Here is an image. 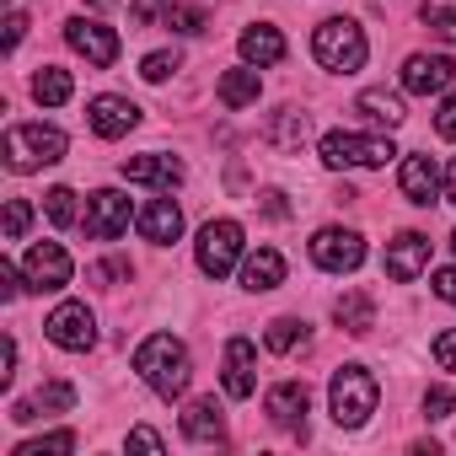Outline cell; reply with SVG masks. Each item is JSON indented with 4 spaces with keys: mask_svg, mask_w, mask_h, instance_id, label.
<instances>
[{
    "mask_svg": "<svg viewBox=\"0 0 456 456\" xmlns=\"http://www.w3.org/2000/svg\"><path fill=\"white\" fill-rule=\"evenodd\" d=\"M134 370H140V381L156 392V397H183L188 392V376H193V365H188V349H183V338H172V333H151L140 349H134Z\"/></svg>",
    "mask_w": 456,
    "mask_h": 456,
    "instance_id": "6da1fadb",
    "label": "cell"
},
{
    "mask_svg": "<svg viewBox=\"0 0 456 456\" xmlns=\"http://www.w3.org/2000/svg\"><path fill=\"white\" fill-rule=\"evenodd\" d=\"M376 397H381V387H376V376H370L365 365H338V370H333L328 403H333L338 429H360V424L376 413Z\"/></svg>",
    "mask_w": 456,
    "mask_h": 456,
    "instance_id": "7a4b0ae2",
    "label": "cell"
},
{
    "mask_svg": "<svg viewBox=\"0 0 456 456\" xmlns=\"http://www.w3.org/2000/svg\"><path fill=\"white\" fill-rule=\"evenodd\" d=\"M312 54H317V65H322V70L349 76V70H360V65H365L370 44H365L360 22H349V17H328V22L312 33Z\"/></svg>",
    "mask_w": 456,
    "mask_h": 456,
    "instance_id": "3957f363",
    "label": "cell"
},
{
    "mask_svg": "<svg viewBox=\"0 0 456 456\" xmlns=\"http://www.w3.org/2000/svg\"><path fill=\"white\" fill-rule=\"evenodd\" d=\"M65 161V134L49 124H12L6 129V167L12 172H38Z\"/></svg>",
    "mask_w": 456,
    "mask_h": 456,
    "instance_id": "277c9868",
    "label": "cell"
},
{
    "mask_svg": "<svg viewBox=\"0 0 456 456\" xmlns=\"http://www.w3.org/2000/svg\"><path fill=\"white\" fill-rule=\"evenodd\" d=\"M392 156L397 151L381 134H349V129L322 134V167H387Z\"/></svg>",
    "mask_w": 456,
    "mask_h": 456,
    "instance_id": "5b68a950",
    "label": "cell"
},
{
    "mask_svg": "<svg viewBox=\"0 0 456 456\" xmlns=\"http://www.w3.org/2000/svg\"><path fill=\"white\" fill-rule=\"evenodd\" d=\"M242 258V225L237 220H209L199 232V269L209 280H225Z\"/></svg>",
    "mask_w": 456,
    "mask_h": 456,
    "instance_id": "8992f818",
    "label": "cell"
},
{
    "mask_svg": "<svg viewBox=\"0 0 456 456\" xmlns=\"http://www.w3.org/2000/svg\"><path fill=\"white\" fill-rule=\"evenodd\" d=\"M44 333H49V344H60V349H70V354H86V349L97 344V317L86 312V301H65V306L49 312Z\"/></svg>",
    "mask_w": 456,
    "mask_h": 456,
    "instance_id": "52a82bcc",
    "label": "cell"
},
{
    "mask_svg": "<svg viewBox=\"0 0 456 456\" xmlns=\"http://www.w3.org/2000/svg\"><path fill=\"white\" fill-rule=\"evenodd\" d=\"M312 264L328 274H354L365 264V242L360 232H344V225H328V232L312 237Z\"/></svg>",
    "mask_w": 456,
    "mask_h": 456,
    "instance_id": "ba28073f",
    "label": "cell"
},
{
    "mask_svg": "<svg viewBox=\"0 0 456 456\" xmlns=\"http://www.w3.org/2000/svg\"><path fill=\"white\" fill-rule=\"evenodd\" d=\"M22 269H28V290H65L70 274H76V264H70V253L60 242H33Z\"/></svg>",
    "mask_w": 456,
    "mask_h": 456,
    "instance_id": "9c48e42d",
    "label": "cell"
},
{
    "mask_svg": "<svg viewBox=\"0 0 456 456\" xmlns=\"http://www.w3.org/2000/svg\"><path fill=\"white\" fill-rule=\"evenodd\" d=\"M124 232H129V199H124L118 188H97V193L86 199V237L118 242Z\"/></svg>",
    "mask_w": 456,
    "mask_h": 456,
    "instance_id": "30bf717a",
    "label": "cell"
},
{
    "mask_svg": "<svg viewBox=\"0 0 456 456\" xmlns=\"http://www.w3.org/2000/svg\"><path fill=\"white\" fill-rule=\"evenodd\" d=\"M65 44H70L86 65H97V70H108V65L118 60V33L102 28V22H86V17H70V22H65Z\"/></svg>",
    "mask_w": 456,
    "mask_h": 456,
    "instance_id": "8fae6325",
    "label": "cell"
},
{
    "mask_svg": "<svg viewBox=\"0 0 456 456\" xmlns=\"http://www.w3.org/2000/svg\"><path fill=\"white\" fill-rule=\"evenodd\" d=\"M429 269V237L424 232H403L397 242H387V280L413 285Z\"/></svg>",
    "mask_w": 456,
    "mask_h": 456,
    "instance_id": "7c38bea8",
    "label": "cell"
},
{
    "mask_svg": "<svg viewBox=\"0 0 456 456\" xmlns=\"http://www.w3.org/2000/svg\"><path fill=\"white\" fill-rule=\"evenodd\" d=\"M456 81V65L445 60V54H408V65H403V86L413 92V97H435V92H445Z\"/></svg>",
    "mask_w": 456,
    "mask_h": 456,
    "instance_id": "4fadbf2b",
    "label": "cell"
},
{
    "mask_svg": "<svg viewBox=\"0 0 456 456\" xmlns=\"http://www.w3.org/2000/svg\"><path fill=\"white\" fill-rule=\"evenodd\" d=\"M86 124H92L102 140H124V134L140 124V108H134L129 97H92V108H86Z\"/></svg>",
    "mask_w": 456,
    "mask_h": 456,
    "instance_id": "5bb4252c",
    "label": "cell"
},
{
    "mask_svg": "<svg viewBox=\"0 0 456 456\" xmlns=\"http://www.w3.org/2000/svg\"><path fill=\"white\" fill-rule=\"evenodd\" d=\"M124 177L129 183H151V188H177L183 183V161L177 156H161V151H145V156H124Z\"/></svg>",
    "mask_w": 456,
    "mask_h": 456,
    "instance_id": "9a60e30c",
    "label": "cell"
},
{
    "mask_svg": "<svg viewBox=\"0 0 456 456\" xmlns=\"http://www.w3.org/2000/svg\"><path fill=\"white\" fill-rule=\"evenodd\" d=\"M306 387L301 381H280V387H269V397H264V408H269V419L280 424V429H296V435H306Z\"/></svg>",
    "mask_w": 456,
    "mask_h": 456,
    "instance_id": "2e32d148",
    "label": "cell"
},
{
    "mask_svg": "<svg viewBox=\"0 0 456 456\" xmlns=\"http://www.w3.org/2000/svg\"><path fill=\"white\" fill-rule=\"evenodd\" d=\"M134 225H140V237H145V242L167 248V242H177V237H183V209H177L172 199H151V204L134 215Z\"/></svg>",
    "mask_w": 456,
    "mask_h": 456,
    "instance_id": "e0dca14e",
    "label": "cell"
},
{
    "mask_svg": "<svg viewBox=\"0 0 456 456\" xmlns=\"http://www.w3.org/2000/svg\"><path fill=\"white\" fill-rule=\"evenodd\" d=\"M397 183H403V199H408V204H419V209H429V204L440 199V172H435V161H429V156H403Z\"/></svg>",
    "mask_w": 456,
    "mask_h": 456,
    "instance_id": "ac0fdd59",
    "label": "cell"
},
{
    "mask_svg": "<svg viewBox=\"0 0 456 456\" xmlns=\"http://www.w3.org/2000/svg\"><path fill=\"white\" fill-rule=\"evenodd\" d=\"M258 376H253V338H232L225 344V397H253Z\"/></svg>",
    "mask_w": 456,
    "mask_h": 456,
    "instance_id": "d6986e66",
    "label": "cell"
},
{
    "mask_svg": "<svg viewBox=\"0 0 456 456\" xmlns=\"http://www.w3.org/2000/svg\"><path fill=\"white\" fill-rule=\"evenodd\" d=\"M183 435H188V440H199V445L220 440V435H225V413H220V403H215V397L188 403V413H183Z\"/></svg>",
    "mask_w": 456,
    "mask_h": 456,
    "instance_id": "ffe728a7",
    "label": "cell"
},
{
    "mask_svg": "<svg viewBox=\"0 0 456 456\" xmlns=\"http://www.w3.org/2000/svg\"><path fill=\"white\" fill-rule=\"evenodd\" d=\"M242 60L248 65H280L285 60V38H280V28H264V22H253L248 33H242Z\"/></svg>",
    "mask_w": 456,
    "mask_h": 456,
    "instance_id": "44dd1931",
    "label": "cell"
},
{
    "mask_svg": "<svg viewBox=\"0 0 456 456\" xmlns=\"http://www.w3.org/2000/svg\"><path fill=\"white\" fill-rule=\"evenodd\" d=\"M354 113H365L370 124H387V129H397L408 113H403V97L397 92H381V86H370V92H360L354 97Z\"/></svg>",
    "mask_w": 456,
    "mask_h": 456,
    "instance_id": "7402d4cb",
    "label": "cell"
},
{
    "mask_svg": "<svg viewBox=\"0 0 456 456\" xmlns=\"http://www.w3.org/2000/svg\"><path fill=\"white\" fill-rule=\"evenodd\" d=\"M280 280H285V258H280L274 248H258V253L242 264V285H248V290H280Z\"/></svg>",
    "mask_w": 456,
    "mask_h": 456,
    "instance_id": "603a6c76",
    "label": "cell"
},
{
    "mask_svg": "<svg viewBox=\"0 0 456 456\" xmlns=\"http://www.w3.org/2000/svg\"><path fill=\"white\" fill-rule=\"evenodd\" d=\"M215 92H220V102H225V108L237 113V108H253V102H258L264 81H258V70H225Z\"/></svg>",
    "mask_w": 456,
    "mask_h": 456,
    "instance_id": "cb8c5ba5",
    "label": "cell"
},
{
    "mask_svg": "<svg viewBox=\"0 0 456 456\" xmlns=\"http://www.w3.org/2000/svg\"><path fill=\"white\" fill-rule=\"evenodd\" d=\"M333 317H338V328H344V333H354V338H360V333H370V328H376V301H370L365 290H349V296L333 306Z\"/></svg>",
    "mask_w": 456,
    "mask_h": 456,
    "instance_id": "d4e9b609",
    "label": "cell"
},
{
    "mask_svg": "<svg viewBox=\"0 0 456 456\" xmlns=\"http://www.w3.org/2000/svg\"><path fill=\"white\" fill-rule=\"evenodd\" d=\"M70 70H60V65H44L38 76H33V97L44 102V108H60V102H70Z\"/></svg>",
    "mask_w": 456,
    "mask_h": 456,
    "instance_id": "484cf974",
    "label": "cell"
},
{
    "mask_svg": "<svg viewBox=\"0 0 456 456\" xmlns=\"http://www.w3.org/2000/svg\"><path fill=\"white\" fill-rule=\"evenodd\" d=\"M269 140H274L280 151H301V140H306V113L280 108V113L269 118Z\"/></svg>",
    "mask_w": 456,
    "mask_h": 456,
    "instance_id": "4316f807",
    "label": "cell"
},
{
    "mask_svg": "<svg viewBox=\"0 0 456 456\" xmlns=\"http://www.w3.org/2000/svg\"><path fill=\"white\" fill-rule=\"evenodd\" d=\"M264 344H269L274 354H296V349L306 344V322H296V317H274L269 333H264Z\"/></svg>",
    "mask_w": 456,
    "mask_h": 456,
    "instance_id": "83f0119b",
    "label": "cell"
},
{
    "mask_svg": "<svg viewBox=\"0 0 456 456\" xmlns=\"http://www.w3.org/2000/svg\"><path fill=\"white\" fill-rule=\"evenodd\" d=\"M424 22H429L435 38L456 44V0H424Z\"/></svg>",
    "mask_w": 456,
    "mask_h": 456,
    "instance_id": "f1b7e54d",
    "label": "cell"
},
{
    "mask_svg": "<svg viewBox=\"0 0 456 456\" xmlns=\"http://www.w3.org/2000/svg\"><path fill=\"white\" fill-rule=\"evenodd\" d=\"M33 403H38L44 413H65V408H76V387H70V381H44Z\"/></svg>",
    "mask_w": 456,
    "mask_h": 456,
    "instance_id": "f546056e",
    "label": "cell"
},
{
    "mask_svg": "<svg viewBox=\"0 0 456 456\" xmlns=\"http://www.w3.org/2000/svg\"><path fill=\"white\" fill-rule=\"evenodd\" d=\"M65 451H76V435H70V429L44 435V440H22V445H17V456H65Z\"/></svg>",
    "mask_w": 456,
    "mask_h": 456,
    "instance_id": "4dcf8cb0",
    "label": "cell"
},
{
    "mask_svg": "<svg viewBox=\"0 0 456 456\" xmlns=\"http://www.w3.org/2000/svg\"><path fill=\"white\" fill-rule=\"evenodd\" d=\"M167 28H172V33H183V38H193V33H204V28H209V17H204L199 6H172V12H167Z\"/></svg>",
    "mask_w": 456,
    "mask_h": 456,
    "instance_id": "1f68e13d",
    "label": "cell"
},
{
    "mask_svg": "<svg viewBox=\"0 0 456 456\" xmlns=\"http://www.w3.org/2000/svg\"><path fill=\"white\" fill-rule=\"evenodd\" d=\"M44 209H49L54 225H76V193L70 188H49L44 193Z\"/></svg>",
    "mask_w": 456,
    "mask_h": 456,
    "instance_id": "d6a6232c",
    "label": "cell"
},
{
    "mask_svg": "<svg viewBox=\"0 0 456 456\" xmlns=\"http://www.w3.org/2000/svg\"><path fill=\"white\" fill-rule=\"evenodd\" d=\"M33 225V204L28 199H6V242H22Z\"/></svg>",
    "mask_w": 456,
    "mask_h": 456,
    "instance_id": "836d02e7",
    "label": "cell"
},
{
    "mask_svg": "<svg viewBox=\"0 0 456 456\" xmlns=\"http://www.w3.org/2000/svg\"><path fill=\"white\" fill-rule=\"evenodd\" d=\"M172 70H183V60H177L172 49H161V54H145V65H140V76H145L151 86H161V81H167Z\"/></svg>",
    "mask_w": 456,
    "mask_h": 456,
    "instance_id": "e575fe53",
    "label": "cell"
},
{
    "mask_svg": "<svg viewBox=\"0 0 456 456\" xmlns=\"http://www.w3.org/2000/svg\"><path fill=\"white\" fill-rule=\"evenodd\" d=\"M451 408H456V392L451 387H429L424 392V419H445Z\"/></svg>",
    "mask_w": 456,
    "mask_h": 456,
    "instance_id": "d590c367",
    "label": "cell"
},
{
    "mask_svg": "<svg viewBox=\"0 0 456 456\" xmlns=\"http://www.w3.org/2000/svg\"><path fill=\"white\" fill-rule=\"evenodd\" d=\"M435 360H440V370H456V328H445V333H435Z\"/></svg>",
    "mask_w": 456,
    "mask_h": 456,
    "instance_id": "8d00e7d4",
    "label": "cell"
},
{
    "mask_svg": "<svg viewBox=\"0 0 456 456\" xmlns=\"http://www.w3.org/2000/svg\"><path fill=\"white\" fill-rule=\"evenodd\" d=\"M172 6H177V0H134V22H140V28H151V22H156V17H167Z\"/></svg>",
    "mask_w": 456,
    "mask_h": 456,
    "instance_id": "74e56055",
    "label": "cell"
},
{
    "mask_svg": "<svg viewBox=\"0 0 456 456\" xmlns=\"http://www.w3.org/2000/svg\"><path fill=\"white\" fill-rule=\"evenodd\" d=\"M435 134L440 140H456V92L440 102V113H435Z\"/></svg>",
    "mask_w": 456,
    "mask_h": 456,
    "instance_id": "f35d334b",
    "label": "cell"
},
{
    "mask_svg": "<svg viewBox=\"0 0 456 456\" xmlns=\"http://www.w3.org/2000/svg\"><path fill=\"white\" fill-rule=\"evenodd\" d=\"M22 290H28V285H22V280H17V269H12V264H6V258H0V296H6V301H17V296H22Z\"/></svg>",
    "mask_w": 456,
    "mask_h": 456,
    "instance_id": "ab89813d",
    "label": "cell"
},
{
    "mask_svg": "<svg viewBox=\"0 0 456 456\" xmlns=\"http://www.w3.org/2000/svg\"><path fill=\"white\" fill-rule=\"evenodd\" d=\"M129 445H134V451H161V435L145 429V424H134V429H129Z\"/></svg>",
    "mask_w": 456,
    "mask_h": 456,
    "instance_id": "60d3db41",
    "label": "cell"
},
{
    "mask_svg": "<svg viewBox=\"0 0 456 456\" xmlns=\"http://www.w3.org/2000/svg\"><path fill=\"white\" fill-rule=\"evenodd\" d=\"M429 285H435V296H440V301H451V306H456V269H440Z\"/></svg>",
    "mask_w": 456,
    "mask_h": 456,
    "instance_id": "b9f144b4",
    "label": "cell"
},
{
    "mask_svg": "<svg viewBox=\"0 0 456 456\" xmlns=\"http://www.w3.org/2000/svg\"><path fill=\"white\" fill-rule=\"evenodd\" d=\"M22 33H28V17H22V12H12V17H6V54L22 44Z\"/></svg>",
    "mask_w": 456,
    "mask_h": 456,
    "instance_id": "7bdbcfd3",
    "label": "cell"
},
{
    "mask_svg": "<svg viewBox=\"0 0 456 456\" xmlns=\"http://www.w3.org/2000/svg\"><path fill=\"white\" fill-rule=\"evenodd\" d=\"M264 215H269V220H285V215H290V209H285V193H264Z\"/></svg>",
    "mask_w": 456,
    "mask_h": 456,
    "instance_id": "ee69618b",
    "label": "cell"
},
{
    "mask_svg": "<svg viewBox=\"0 0 456 456\" xmlns=\"http://www.w3.org/2000/svg\"><path fill=\"white\" fill-rule=\"evenodd\" d=\"M445 199H451V204H456V161H451V167H445Z\"/></svg>",
    "mask_w": 456,
    "mask_h": 456,
    "instance_id": "f6af8a7d",
    "label": "cell"
},
{
    "mask_svg": "<svg viewBox=\"0 0 456 456\" xmlns=\"http://www.w3.org/2000/svg\"><path fill=\"white\" fill-rule=\"evenodd\" d=\"M92 6H113V0H92Z\"/></svg>",
    "mask_w": 456,
    "mask_h": 456,
    "instance_id": "bcb514c9",
    "label": "cell"
},
{
    "mask_svg": "<svg viewBox=\"0 0 456 456\" xmlns=\"http://www.w3.org/2000/svg\"><path fill=\"white\" fill-rule=\"evenodd\" d=\"M451 253H456V232H451Z\"/></svg>",
    "mask_w": 456,
    "mask_h": 456,
    "instance_id": "7dc6e473",
    "label": "cell"
}]
</instances>
